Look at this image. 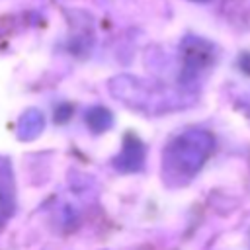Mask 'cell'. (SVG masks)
Instances as JSON below:
<instances>
[{
	"mask_svg": "<svg viewBox=\"0 0 250 250\" xmlns=\"http://www.w3.org/2000/svg\"><path fill=\"white\" fill-rule=\"evenodd\" d=\"M195 2H207V0H195Z\"/></svg>",
	"mask_w": 250,
	"mask_h": 250,
	"instance_id": "cell-1",
	"label": "cell"
}]
</instances>
